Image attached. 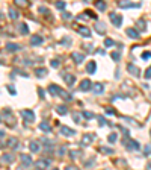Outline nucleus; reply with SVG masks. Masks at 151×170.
<instances>
[{
    "label": "nucleus",
    "mask_w": 151,
    "mask_h": 170,
    "mask_svg": "<svg viewBox=\"0 0 151 170\" xmlns=\"http://www.w3.org/2000/svg\"><path fill=\"white\" fill-rule=\"evenodd\" d=\"M77 32H79V35H82L83 38H91V35H92L91 29H89V28H85V26H79V28H77Z\"/></svg>",
    "instance_id": "39448f33"
},
{
    "label": "nucleus",
    "mask_w": 151,
    "mask_h": 170,
    "mask_svg": "<svg viewBox=\"0 0 151 170\" xmlns=\"http://www.w3.org/2000/svg\"><path fill=\"white\" fill-rule=\"evenodd\" d=\"M50 166H51V161H50V160H42V158H41L39 161L35 163V167H37V169H48Z\"/></svg>",
    "instance_id": "6e6552de"
},
{
    "label": "nucleus",
    "mask_w": 151,
    "mask_h": 170,
    "mask_svg": "<svg viewBox=\"0 0 151 170\" xmlns=\"http://www.w3.org/2000/svg\"><path fill=\"white\" fill-rule=\"evenodd\" d=\"M80 155H82L80 150H70V158H71V160H77Z\"/></svg>",
    "instance_id": "473e14b6"
},
{
    "label": "nucleus",
    "mask_w": 151,
    "mask_h": 170,
    "mask_svg": "<svg viewBox=\"0 0 151 170\" xmlns=\"http://www.w3.org/2000/svg\"><path fill=\"white\" fill-rule=\"evenodd\" d=\"M107 140H109V143H115V141L118 140V135H116V134H111V135L107 137Z\"/></svg>",
    "instance_id": "58836bf2"
},
{
    "label": "nucleus",
    "mask_w": 151,
    "mask_h": 170,
    "mask_svg": "<svg viewBox=\"0 0 151 170\" xmlns=\"http://www.w3.org/2000/svg\"><path fill=\"white\" fill-rule=\"evenodd\" d=\"M20 49H21L20 44H15V42H8L6 44V50L8 52H18Z\"/></svg>",
    "instance_id": "a211bd4d"
},
{
    "label": "nucleus",
    "mask_w": 151,
    "mask_h": 170,
    "mask_svg": "<svg viewBox=\"0 0 151 170\" xmlns=\"http://www.w3.org/2000/svg\"><path fill=\"white\" fill-rule=\"evenodd\" d=\"M8 11H9V17H11L12 20H17V18H18V11H17V9H14V8H9Z\"/></svg>",
    "instance_id": "cd10ccee"
},
{
    "label": "nucleus",
    "mask_w": 151,
    "mask_h": 170,
    "mask_svg": "<svg viewBox=\"0 0 151 170\" xmlns=\"http://www.w3.org/2000/svg\"><path fill=\"white\" fill-rule=\"evenodd\" d=\"M14 3L18 6V8H29V0H14Z\"/></svg>",
    "instance_id": "b1692460"
},
{
    "label": "nucleus",
    "mask_w": 151,
    "mask_h": 170,
    "mask_svg": "<svg viewBox=\"0 0 151 170\" xmlns=\"http://www.w3.org/2000/svg\"><path fill=\"white\" fill-rule=\"evenodd\" d=\"M124 144H125L127 150H138V149H141V144L138 141H135V140H125Z\"/></svg>",
    "instance_id": "7ed1b4c3"
},
{
    "label": "nucleus",
    "mask_w": 151,
    "mask_h": 170,
    "mask_svg": "<svg viewBox=\"0 0 151 170\" xmlns=\"http://www.w3.org/2000/svg\"><path fill=\"white\" fill-rule=\"evenodd\" d=\"M35 75H37V78H44L45 75H47V70L42 67V68H37L35 70Z\"/></svg>",
    "instance_id": "c756f323"
},
{
    "label": "nucleus",
    "mask_w": 151,
    "mask_h": 170,
    "mask_svg": "<svg viewBox=\"0 0 151 170\" xmlns=\"http://www.w3.org/2000/svg\"><path fill=\"white\" fill-rule=\"evenodd\" d=\"M50 65H51L53 68H58V67L61 65V61H59V59H51V62H50Z\"/></svg>",
    "instance_id": "e433bc0d"
},
{
    "label": "nucleus",
    "mask_w": 151,
    "mask_h": 170,
    "mask_svg": "<svg viewBox=\"0 0 151 170\" xmlns=\"http://www.w3.org/2000/svg\"><path fill=\"white\" fill-rule=\"evenodd\" d=\"M95 163V160H88L86 163H85V167H89V166H92Z\"/></svg>",
    "instance_id": "49530a36"
},
{
    "label": "nucleus",
    "mask_w": 151,
    "mask_h": 170,
    "mask_svg": "<svg viewBox=\"0 0 151 170\" xmlns=\"http://www.w3.org/2000/svg\"><path fill=\"white\" fill-rule=\"evenodd\" d=\"M144 152H145V155H148V153H150V152H151V146H147Z\"/></svg>",
    "instance_id": "603ef678"
},
{
    "label": "nucleus",
    "mask_w": 151,
    "mask_h": 170,
    "mask_svg": "<svg viewBox=\"0 0 151 170\" xmlns=\"http://www.w3.org/2000/svg\"><path fill=\"white\" fill-rule=\"evenodd\" d=\"M98 125H100V126H104V125H107L106 119H103V117H98Z\"/></svg>",
    "instance_id": "79ce46f5"
},
{
    "label": "nucleus",
    "mask_w": 151,
    "mask_h": 170,
    "mask_svg": "<svg viewBox=\"0 0 151 170\" xmlns=\"http://www.w3.org/2000/svg\"><path fill=\"white\" fill-rule=\"evenodd\" d=\"M39 129H41L42 132H50V131H51V128H50V125H48L47 122H42V123L39 125Z\"/></svg>",
    "instance_id": "7c9ffc66"
},
{
    "label": "nucleus",
    "mask_w": 151,
    "mask_h": 170,
    "mask_svg": "<svg viewBox=\"0 0 151 170\" xmlns=\"http://www.w3.org/2000/svg\"><path fill=\"white\" fill-rule=\"evenodd\" d=\"M86 70H88V73H89V75H94V73H95V70H97V64H95V61H91V62L88 64Z\"/></svg>",
    "instance_id": "aec40b11"
},
{
    "label": "nucleus",
    "mask_w": 151,
    "mask_h": 170,
    "mask_svg": "<svg viewBox=\"0 0 151 170\" xmlns=\"http://www.w3.org/2000/svg\"><path fill=\"white\" fill-rule=\"evenodd\" d=\"M95 31H97L98 34H101V35H103V34L106 32V26H104V24H101V23H95Z\"/></svg>",
    "instance_id": "a878e982"
},
{
    "label": "nucleus",
    "mask_w": 151,
    "mask_h": 170,
    "mask_svg": "<svg viewBox=\"0 0 151 170\" xmlns=\"http://www.w3.org/2000/svg\"><path fill=\"white\" fill-rule=\"evenodd\" d=\"M106 113H107V114H115V109H112V108H106Z\"/></svg>",
    "instance_id": "3c124183"
},
{
    "label": "nucleus",
    "mask_w": 151,
    "mask_h": 170,
    "mask_svg": "<svg viewBox=\"0 0 151 170\" xmlns=\"http://www.w3.org/2000/svg\"><path fill=\"white\" fill-rule=\"evenodd\" d=\"M95 6H97V9H98V11H104L107 5H106V2H104V0H97Z\"/></svg>",
    "instance_id": "bb28decb"
},
{
    "label": "nucleus",
    "mask_w": 151,
    "mask_h": 170,
    "mask_svg": "<svg viewBox=\"0 0 151 170\" xmlns=\"http://www.w3.org/2000/svg\"><path fill=\"white\" fill-rule=\"evenodd\" d=\"M6 146H8V147H11V149H18V147H20L18 138H15V137H11V138H8V141H6Z\"/></svg>",
    "instance_id": "1a4fd4ad"
},
{
    "label": "nucleus",
    "mask_w": 151,
    "mask_h": 170,
    "mask_svg": "<svg viewBox=\"0 0 151 170\" xmlns=\"http://www.w3.org/2000/svg\"><path fill=\"white\" fill-rule=\"evenodd\" d=\"M8 91H9L12 96H15V88H14L12 85H8Z\"/></svg>",
    "instance_id": "a18cd8bd"
},
{
    "label": "nucleus",
    "mask_w": 151,
    "mask_h": 170,
    "mask_svg": "<svg viewBox=\"0 0 151 170\" xmlns=\"http://www.w3.org/2000/svg\"><path fill=\"white\" fill-rule=\"evenodd\" d=\"M127 70H128V73L133 75V76H139V72H141L139 67H136L135 64H128V65H127Z\"/></svg>",
    "instance_id": "dca6fc26"
},
{
    "label": "nucleus",
    "mask_w": 151,
    "mask_h": 170,
    "mask_svg": "<svg viewBox=\"0 0 151 170\" xmlns=\"http://www.w3.org/2000/svg\"><path fill=\"white\" fill-rule=\"evenodd\" d=\"M125 34H127L132 40H138V38H139V32H138L136 29H133V28H128V29L125 31Z\"/></svg>",
    "instance_id": "2eb2a0df"
},
{
    "label": "nucleus",
    "mask_w": 151,
    "mask_h": 170,
    "mask_svg": "<svg viewBox=\"0 0 151 170\" xmlns=\"http://www.w3.org/2000/svg\"><path fill=\"white\" fill-rule=\"evenodd\" d=\"M145 78H147V79H151V67L145 72Z\"/></svg>",
    "instance_id": "de8ad7c7"
},
{
    "label": "nucleus",
    "mask_w": 151,
    "mask_h": 170,
    "mask_svg": "<svg viewBox=\"0 0 151 170\" xmlns=\"http://www.w3.org/2000/svg\"><path fill=\"white\" fill-rule=\"evenodd\" d=\"M82 91H88V90H91L92 88V82L89 81V79H83L82 82H80V87H79Z\"/></svg>",
    "instance_id": "ddd939ff"
},
{
    "label": "nucleus",
    "mask_w": 151,
    "mask_h": 170,
    "mask_svg": "<svg viewBox=\"0 0 151 170\" xmlns=\"http://www.w3.org/2000/svg\"><path fill=\"white\" fill-rule=\"evenodd\" d=\"M71 58H73V61H74L76 64H82L83 59H85V55H83L82 52H73V53H71Z\"/></svg>",
    "instance_id": "9d476101"
},
{
    "label": "nucleus",
    "mask_w": 151,
    "mask_h": 170,
    "mask_svg": "<svg viewBox=\"0 0 151 170\" xmlns=\"http://www.w3.org/2000/svg\"><path fill=\"white\" fill-rule=\"evenodd\" d=\"M54 6H56L58 9H65V8H67V3L62 2V0H58V2L54 3Z\"/></svg>",
    "instance_id": "72a5a7b5"
},
{
    "label": "nucleus",
    "mask_w": 151,
    "mask_h": 170,
    "mask_svg": "<svg viewBox=\"0 0 151 170\" xmlns=\"http://www.w3.org/2000/svg\"><path fill=\"white\" fill-rule=\"evenodd\" d=\"M48 93H50L51 96H61V97L65 94V91H64L61 87H58V85H50V87H48Z\"/></svg>",
    "instance_id": "f03ea898"
},
{
    "label": "nucleus",
    "mask_w": 151,
    "mask_h": 170,
    "mask_svg": "<svg viewBox=\"0 0 151 170\" xmlns=\"http://www.w3.org/2000/svg\"><path fill=\"white\" fill-rule=\"evenodd\" d=\"M112 59L115 61V62H118V61L121 59V53H119V52H113V53H112Z\"/></svg>",
    "instance_id": "c9c22d12"
},
{
    "label": "nucleus",
    "mask_w": 151,
    "mask_h": 170,
    "mask_svg": "<svg viewBox=\"0 0 151 170\" xmlns=\"http://www.w3.org/2000/svg\"><path fill=\"white\" fill-rule=\"evenodd\" d=\"M109 17H111V21H112V24L115 26V28H119V26L122 24V17H121L119 14H115V12H112Z\"/></svg>",
    "instance_id": "20e7f679"
},
{
    "label": "nucleus",
    "mask_w": 151,
    "mask_h": 170,
    "mask_svg": "<svg viewBox=\"0 0 151 170\" xmlns=\"http://www.w3.org/2000/svg\"><path fill=\"white\" fill-rule=\"evenodd\" d=\"M20 32H21L23 35H27V34H29V28H27L26 23H21V24H20Z\"/></svg>",
    "instance_id": "2f4dec72"
},
{
    "label": "nucleus",
    "mask_w": 151,
    "mask_h": 170,
    "mask_svg": "<svg viewBox=\"0 0 151 170\" xmlns=\"http://www.w3.org/2000/svg\"><path fill=\"white\" fill-rule=\"evenodd\" d=\"M21 116H23V117L26 119V122H27V123H29V122L32 123V122L35 120V114H33V111H29V109H23V111H21Z\"/></svg>",
    "instance_id": "423d86ee"
},
{
    "label": "nucleus",
    "mask_w": 151,
    "mask_h": 170,
    "mask_svg": "<svg viewBox=\"0 0 151 170\" xmlns=\"http://www.w3.org/2000/svg\"><path fill=\"white\" fill-rule=\"evenodd\" d=\"M38 93H39V97H42V99L45 97V96H44L45 93H44V90H42V88H38Z\"/></svg>",
    "instance_id": "09e8293b"
},
{
    "label": "nucleus",
    "mask_w": 151,
    "mask_h": 170,
    "mask_svg": "<svg viewBox=\"0 0 151 170\" xmlns=\"http://www.w3.org/2000/svg\"><path fill=\"white\" fill-rule=\"evenodd\" d=\"M42 41H44V38L41 35H32L30 37V44L32 46H39V44H42Z\"/></svg>",
    "instance_id": "f3484780"
},
{
    "label": "nucleus",
    "mask_w": 151,
    "mask_h": 170,
    "mask_svg": "<svg viewBox=\"0 0 151 170\" xmlns=\"http://www.w3.org/2000/svg\"><path fill=\"white\" fill-rule=\"evenodd\" d=\"M0 122L5 123L6 126H9V128H14L17 125V120H15V117H14V114H12V111L9 108L0 111Z\"/></svg>",
    "instance_id": "f257e3e1"
},
{
    "label": "nucleus",
    "mask_w": 151,
    "mask_h": 170,
    "mask_svg": "<svg viewBox=\"0 0 151 170\" xmlns=\"http://www.w3.org/2000/svg\"><path fill=\"white\" fill-rule=\"evenodd\" d=\"M86 2H88V0H86Z\"/></svg>",
    "instance_id": "6e6d98bb"
},
{
    "label": "nucleus",
    "mask_w": 151,
    "mask_h": 170,
    "mask_svg": "<svg viewBox=\"0 0 151 170\" xmlns=\"http://www.w3.org/2000/svg\"><path fill=\"white\" fill-rule=\"evenodd\" d=\"M83 117H86V119H94L95 116H94V113H89V111H85V113H83Z\"/></svg>",
    "instance_id": "ea45409f"
},
{
    "label": "nucleus",
    "mask_w": 151,
    "mask_h": 170,
    "mask_svg": "<svg viewBox=\"0 0 151 170\" xmlns=\"http://www.w3.org/2000/svg\"><path fill=\"white\" fill-rule=\"evenodd\" d=\"M95 94H101L103 91H104V87H103V84H92V88H91Z\"/></svg>",
    "instance_id": "6ab92c4d"
},
{
    "label": "nucleus",
    "mask_w": 151,
    "mask_h": 170,
    "mask_svg": "<svg viewBox=\"0 0 151 170\" xmlns=\"http://www.w3.org/2000/svg\"><path fill=\"white\" fill-rule=\"evenodd\" d=\"M64 79H65V82L70 85V87H73L74 82H76V78L73 76V75H68V73H67V75H64Z\"/></svg>",
    "instance_id": "5701e85b"
},
{
    "label": "nucleus",
    "mask_w": 151,
    "mask_h": 170,
    "mask_svg": "<svg viewBox=\"0 0 151 170\" xmlns=\"http://www.w3.org/2000/svg\"><path fill=\"white\" fill-rule=\"evenodd\" d=\"M29 149H30V152H33V153H37V152H39V149H41V146L38 144L37 141H30V143H29Z\"/></svg>",
    "instance_id": "4be33fe9"
},
{
    "label": "nucleus",
    "mask_w": 151,
    "mask_h": 170,
    "mask_svg": "<svg viewBox=\"0 0 151 170\" xmlns=\"http://www.w3.org/2000/svg\"><path fill=\"white\" fill-rule=\"evenodd\" d=\"M136 28L141 31V32H144V31H147V24H145V21L144 20H139L138 23H136Z\"/></svg>",
    "instance_id": "c85d7f7f"
},
{
    "label": "nucleus",
    "mask_w": 151,
    "mask_h": 170,
    "mask_svg": "<svg viewBox=\"0 0 151 170\" xmlns=\"http://www.w3.org/2000/svg\"><path fill=\"white\" fill-rule=\"evenodd\" d=\"M64 18H71V14L70 12H64Z\"/></svg>",
    "instance_id": "864d4df0"
},
{
    "label": "nucleus",
    "mask_w": 151,
    "mask_h": 170,
    "mask_svg": "<svg viewBox=\"0 0 151 170\" xmlns=\"http://www.w3.org/2000/svg\"><path fill=\"white\" fill-rule=\"evenodd\" d=\"M94 140H95V135H92V134H85V135L82 137V146H89Z\"/></svg>",
    "instance_id": "0eeeda50"
},
{
    "label": "nucleus",
    "mask_w": 151,
    "mask_h": 170,
    "mask_svg": "<svg viewBox=\"0 0 151 170\" xmlns=\"http://www.w3.org/2000/svg\"><path fill=\"white\" fill-rule=\"evenodd\" d=\"M3 135H5V132H3V131H0V137H3Z\"/></svg>",
    "instance_id": "5fc2aeb1"
},
{
    "label": "nucleus",
    "mask_w": 151,
    "mask_h": 170,
    "mask_svg": "<svg viewBox=\"0 0 151 170\" xmlns=\"http://www.w3.org/2000/svg\"><path fill=\"white\" fill-rule=\"evenodd\" d=\"M104 46H106V47H112V46H115V41L111 40V38H106V40H104Z\"/></svg>",
    "instance_id": "4c0bfd02"
},
{
    "label": "nucleus",
    "mask_w": 151,
    "mask_h": 170,
    "mask_svg": "<svg viewBox=\"0 0 151 170\" xmlns=\"http://www.w3.org/2000/svg\"><path fill=\"white\" fill-rule=\"evenodd\" d=\"M61 134L65 135V137H74L76 131L71 129V128H68V126H61Z\"/></svg>",
    "instance_id": "9b49d317"
},
{
    "label": "nucleus",
    "mask_w": 151,
    "mask_h": 170,
    "mask_svg": "<svg viewBox=\"0 0 151 170\" xmlns=\"http://www.w3.org/2000/svg\"><path fill=\"white\" fill-rule=\"evenodd\" d=\"M73 119H74V122H76V123L82 122V116H80V114H77V113H74V114H73Z\"/></svg>",
    "instance_id": "a19ab883"
},
{
    "label": "nucleus",
    "mask_w": 151,
    "mask_h": 170,
    "mask_svg": "<svg viewBox=\"0 0 151 170\" xmlns=\"http://www.w3.org/2000/svg\"><path fill=\"white\" fill-rule=\"evenodd\" d=\"M20 160H21V163H23V166H24V167L32 166V157H29V155L23 153V155H20Z\"/></svg>",
    "instance_id": "f8f14e48"
},
{
    "label": "nucleus",
    "mask_w": 151,
    "mask_h": 170,
    "mask_svg": "<svg viewBox=\"0 0 151 170\" xmlns=\"http://www.w3.org/2000/svg\"><path fill=\"white\" fill-rule=\"evenodd\" d=\"M151 58V52H144L142 53V59H150Z\"/></svg>",
    "instance_id": "37998d69"
},
{
    "label": "nucleus",
    "mask_w": 151,
    "mask_h": 170,
    "mask_svg": "<svg viewBox=\"0 0 151 170\" xmlns=\"http://www.w3.org/2000/svg\"><path fill=\"white\" fill-rule=\"evenodd\" d=\"M62 44H71V38H64V40H62Z\"/></svg>",
    "instance_id": "8fccbe9b"
},
{
    "label": "nucleus",
    "mask_w": 151,
    "mask_h": 170,
    "mask_svg": "<svg viewBox=\"0 0 151 170\" xmlns=\"http://www.w3.org/2000/svg\"><path fill=\"white\" fill-rule=\"evenodd\" d=\"M119 6L121 8H127V9H130V8H141V3H132V2H119Z\"/></svg>",
    "instance_id": "4468645a"
},
{
    "label": "nucleus",
    "mask_w": 151,
    "mask_h": 170,
    "mask_svg": "<svg viewBox=\"0 0 151 170\" xmlns=\"http://www.w3.org/2000/svg\"><path fill=\"white\" fill-rule=\"evenodd\" d=\"M56 113L61 114V116H65V114L68 113V108H67L65 105H59V106H56Z\"/></svg>",
    "instance_id": "393cba45"
},
{
    "label": "nucleus",
    "mask_w": 151,
    "mask_h": 170,
    "mask_svg": "<svg viewBox=\"0 0 151 170\" xmlns=\"http://www.w3.org/2000/svg\"><path fill=\"white\" fill-rule=\"evenodd\" d=\"M100 152H101V153L112 155V153H113V149H111V147H104V146H103V147H100Z\"/></svg>",
    "instance_id": "f704fd0d"
},
{
    "label": "nucleus",
    "mask_w": 151,
    "mask_h": 170,
    "mask_svg": "<svg viewBox=\"0 0 151 170\" xmlns=\"http://www.w3.org/2000/svg\"><path fill=\"white\" fill-rule=\"evenodd\" d=\"M39 12L44 14V15H48V9H47V8H42V6H41V8H39Z\"/></svg>",
    "instance_id": "c03bdc74"
},
{
    "label": "nucleus",
    "mask_w": 151,
    "mask_h": 170,
    "mask_svg": "<svg viewBox=\"0 0 151 170\" xmlns=\"http://www.w3.org/2000/svg\"><path fill=\"white\" fill-rule=\"evenodd\" d=\"M14 160H15V158H14V155H11V153H5V155L2 157V161H3L5 164H11Z\"/></svg>",
    "instance_id": "412c9836"
}]
</instances>
